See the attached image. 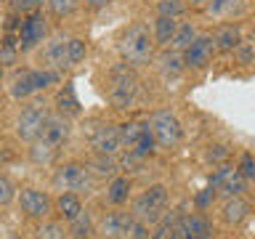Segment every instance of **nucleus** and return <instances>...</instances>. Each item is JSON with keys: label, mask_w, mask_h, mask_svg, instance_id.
<instances>
[{"label": "nucleus", "mask_w": 255, "mask_h": 239, "mask_svg": "<svg viewBox=\"0 0 255 239\" xmlns=\"http://www.w3.org/2000/svg\"><path fill=\"white\" fill-rule=\"evenodd\" d=\"M21 21H24V16L19 19V13H11L5 19V32H19L21 29Z\"/></svg>", "instance_id": "obj_41"}, {"label": "nucleus", "mask_w": 255, "mask_h": 239, "mask_svg": "<svg viewBox=\"0 0 255 239\" xmlns=\"http://www.w3.org/2000/svg\"><path fill=\"white\" fill-rule=\"evenodd\" d=\"M183 13H186V3H183V0H157V16L178 19Z\"/></svg>", "instance_id": "obj_32"}, {"label": "nucleus", "mask_w": 255, "mask_h": 239, "mask_svg": "<svg viewBox=\"0 0 255 239\" xmlns=\"http://www.w3.org/2000/svg\"><path fill=\"white\" fill-rule=\"evenodd\" d=\"M135 223V215L133 213H125V210H112L101 218L99 223V231L104 239H128L130 237V229Z\"/></svg>", "instance_id": "obj_11"}, {"label": "nucleus", "mask_w": 255, "mask_h": 239, "mask_svg": "<svg viewBox=\"0 0 255 239\" xmlns=\"http://www.w3.org/2000/svg\"><path fill=\"white\" fill-rule=\"evenodd\" d=\"M213 197H215V191H213L210 186H207V189L202 191V194H197V207H202V210H205V207L213 202Z\"/></svg>", "instance_id": "obj_42"}, {"label": "nucleus", "mask_w": 255, "mask_h": 239, "mask_svg": "<svg viewBox=\"0 0 255 239\" xmlns=\"http://www.w3.org/2000/svg\"><path fill=\"white\" fill-rule=\"evenodd\" d=\"M197 40V29H194V24L191 21H183L178 24V29H175V37H173V48H178V51H183V48H189L191 43Z\"/></svg>", "instance_id": "obj_28"}, {"label": "nucleus", "mask_w": 255, "mask_h": 239, "mask_svg": "<svg viewBox=\"0 0 255 239\" xmlns=\"http://www.w3.org/2000/svg\"><path fill=\"white\" fill-rule=\"evenodd\" d=\"M167 239H191V237L186 234V229L178 223V218H175V226H173V231H170V237H167Z\"/></svg>", "instance_id": "obj_43"}, {"label": "nucleus", "mask_w": 255, "mask_h": 239, "mask_svg": "<svg viewBox=\"0 0 255 239\" xmlns=\"http://www.w3.org/2000/svg\"><path fill=\"white\" fill-rule=\"evenodd\" d=\"M178 223L186 229V234L191 239H210L213 237V223L199 213H191V215H181Z\"/></svg>", "instance_id": "obj_15"}, {"label": "nucleus", "mask_w": 255, "mask_h": 239, "mask_svg": "<svg viewBox=\"0 0 255 239\" xmlns=\"http://www.w3.org/2000/svg\"><path fill=\"white\" fill-rule=\"evenodd\" d=\"M167 199H170V194H167V186H162V183H154V186H149L143 194L133 202V215L143 223H149V226H154V223H159L165 218V207H167Z\"/></svg>", "instance_id": "obj_4"}, {"label": "nucleus", "mask_w": 255, "mask_h": 239, "mask_svg": "<svg viewBox=\"0 0 255 239\" xmlns=\"http://www.w3.org/2000/svg\"><path fill=\"white\" fill-rule=\"evenodd\" d=\"M91 146L96 154H107V157H117L123 151V135H120L117 125H101L99 130L91 135Z\"/></svg>", "instance_id": "obj_12"}, {"label": "nucleus", "mask_w": 255, "mask_h": 239, "mask_svg": "<svg viewBox=\"0 0 255 239\" xmlns=\"http://www.w3.org/2000/svg\"><path fill=\"white\" fill-rule=\"evenodd\" d=\"M35 237L37 239H67L69 231H67V226H64L61 221H43L37 226Z\"/></svg>", "instance_id": "obj_27"}, {"label": "nucleus", "mask_w": 255, "mask_h": 239, "mask_svg": "<svg viewBox=\"0 0 255 239\" xmlns=\"http://www.w3.org/2000/svg\"><path fill=\"white\" fill-rule=\"evenodd\" d=\"M48 35V21L45 16L35 11L29 16H24L21 29H19V51H32L35 45H40Z\"/></svg>", "instance_id": "obj_10"}, {"label": "nucleus", "mask_w": 255, "mask_h": 239, "mask_svg": "<svg viewBox=\"0 0 255 239\" xmlns=\"http://www.w3.org/2000/svg\"><path fill=\"white\" fill-rule=\"evenodd\" d=\"M245 175L239 173V167H231L229 162H223L218 165L215 170L210 173V178H207V186H210L215 194H221V197H242V191H245Z\"/></svg>", "instance_id": "obj_6"}, {"label": "nucleus", "mask_w": 255, "mask_h": 239, "mask_svg": "<svg viewBox=\"0 0 255 239\" xmlns=\"http://www.w3.org/2000/svg\"><path fill=\"white\" fill-rule=\"evenodd\" d=\"M16 197V186L11 183V178H5V175H0V207L11 205Z\"/></svg>", "instance_id": "obj_35"}, {"label": "nucleus", "mask_w": 255, "mask_h": 239, "mask_svg": "<svg viewBox=\"0 0 255 239\" xmlns=\"http://www.w3.org/2000/svg\"><path fill=\"white\" fill-rule=\"evenodd\" d=\"M56 210L61 213V218L67 221V223H72L80 213H83V202H80V194H75V191H61L59 199H56Z\"/></svg>", "instance_id": "obj_18"}, {"label": "nucleus", "mask_w": 255, "mask_h": 239, "mask_svg": "<svg viewBox=\"0 0 255 239\" xmlns=\"http://www.w3.org/2000/svg\"><path fill=\"white\" fill-rule=\"evenodd\" d=\"M226 159H229V149H226V146L215 143V146L207 149V162H213V165H223Z\"/></svg>", "instance_id": "obj_37"}, {"label": "nucleus", "mask_w": 255, "mask_h": 239, "mask_svg": "<svg viewBox=\"0 0 255 239\" xmlns=\"http://www.w3.org/2000/svg\"><path fill=\"white\" fill-rule=\"evenodd\" d=\"M234 56H237V59L242 61V64H250V59L255 56V48H253L250 43H239L237 51H234Z\"/></svg>", "instance_id": "obj_39"}, {"label": "nucleus", "mask_w": 255, "mask_h": 239, "mask_svg": "<svg viewBox=\"0 0 255 239\" xmlns=\"http://www.w3.org/2000/svg\"><path fill=\"white\" fill-rule=\"evenodd\" d=\"M128 239H151L149 223H143V221H138V218H135L133 229H130V237H128Z\"/></svg>", "instance_id": "obj_38"}, {"label": "nucleus", "mask_w": 255, "mask_h": 239, "mask_svg": "<svg viewBox=\"0 0 255 239\" xmlns=\"http://www.w3.org/2000/svg\"><path fill=\"white\" fill-rule=\"evenodd\" d=\"M5 239H21V237H19V234H8Z\"/></svg>", "instance_id": "obj_46"}, {"label": "nucleus", "mask_w": 255, "mask_h": 239, "mask_svg": "<svg viewBox=\"0 0 255 239\" xmlns=\"http://www.w3.org/2000/svg\"><path fill=\"white\" fill-rule=\"evenodd\" d=\"M242 43V35H239V27H223L215 32V48L223 53H234L237 45Z\"/></svg>", "instance_id": "obj_24"}, {"label": "nucleus", "mask_w": 255, "mask_h": 239, "mask_svg": "<svg viewBox=\"0 0 255 239\" xmlns=\"http://www.w3.org/2000/svg\"><path fill=\"white\" fill-rule=\"evenodd\" d=\"M48 11H51L56 19H64V16H72L77 8V0H45Z\"/></svg>", "instance_id": "obj_33"}, {"label": "nucleus", "mask_w": 255, "mask_h": 239, "mask_svg": "<svg viewBox=\"0 0 255 239\" xmlns=\"http://www.w3.org/2000/svg\"><path fill=\"white\" fill-rule=\"evenodd\" d=\"M56 107H59V112L64 117H77L80 115V101L75 96V88H72V83H67L59 91V96H56Z\"/></svg>", "instance_id": "obj_21"}, {"label": "nucleus", "mask_w": 255, "mask_h": 239, "mask_svg": "<svg viewBox=\"0 0 255 239\" xmlns=\"http://www.w3.org/2000/svg\"><path fill=\"white\" fill-rule=\"evenodd\" d=\"M149 120H130V122L120 125V135H123V151H130L135 143L141 141V135L149 130Z\"/></svg>", "instance_id": "obj_16"}, {"label": "nucleus", "mask_w": 255, "mask_h": 239, "mask_svg": "<svg viewBox=\"0 0 255 239\" xmlns=\"http://www.w3.org/2000/svg\"><path fill=\"white\" fill-rule=\"evenodd\" d=\"M149 122H151V130H154L157 146H162V149L178 146V141L183 138V127L170 109H157L154 115L149 117Z\"/></svg>", "instance_id": "obj_5"}, {"label": "nucleus", "mask_w": 255, "mask_h": 239, "mask_svg": "<svg viewBox=\"0 0 255 239\" xmlns=\"http://www.w3.org/2000/svg\"><path fill=\"white\" fill-rule=\"evenodd\" d=\"M154 35H149L146 24H130L125 29V35L120 37V53L123 59L130 64V67H141V64H149L151 56H154Z\"/></svg>", "instance_id": "obj_1"}, {"label": "nucleus", "mask_w": 255, "mask_h": 239, "mask_svg": "<svg viewBox=\"0 0 255 239\" xmlns=\"http://www.w3.org/2000/svg\"><path fill=\"white\" fill-rule=\"evenodd\" d=\"M247 215H250V205H247L242 197H231V199H226V202H223V221H226L229 226L242 223Z\"/></svg>", "instance_id": "obj_20"}, {"label": "nucleus", "mask_w": 255, "mask_h": 239, "mask_svg": "<svg viewBox=\"0 0 255 239\" xmlns=\"http://www.w3.org/2000/svg\"><path fill=\"white\" fill-rule=\"evenodd\" d=\"M67 43H69V40L61 37V35H56V37H51V40L45 43V48H43V61L48 64V69H64V67H69Z\"/></svg>", "instance_id": "obj_14"}, {"label": "nucleus", "mask_w": 255, "mask_h": 239, "mask_svg": "<svg viewBox=\"0 0 255 239\" xmlns=\"http://www.w3.org/2000/svg\"><path fill=\"white\" fill-rule=\"evenodd\" d=\"M45 120H48V112H45L43 104H37V101L29 104V107H24L21 115L16 117V135H19L21 141H27V143L37 141Z\"/></svg>", "instance_id": "obj_7"}, {"label": "nucleus", "mask_w": 255, "mask_h": 239, "mask_svg": "<svg viewBox=\"0 0 255 239\" xmlns=\"http://www.w3.org/2000/svg\"><path fill=\"white\" fill-rule=\"evenodd\" d=\"M237 167H239V173L245 175V181H255V157L253 154H242Z\"/></svg>", "instance_id": "obj_36"}, {"label": "nucleus", "mask_w": 255, "mask_h": 239, "mask_svg": "<svg viewBox=\"0 0 255 239\" xmlns=\"http://www.w3.org/2000/svg\"><path fill=\"white\" fill-rule=\"evenodd\" d=\"M69 133H72V127H69L67 117L64 115H48L43 130H40V141H45V143H51L53 149H59V146L67 143Z\"/></svg>", "instance_id": "obj_13"}, {"label": "nucleus", "mask_w": 255, "mask_h": 239, "mask_svg": "<svg viewBox=\"0 0 255 239\" xmlns=\"http://www.w3.org/2000/svg\"><path fill=\"white\" fill-rule=\"evenodd\" d=\"M11 96L13 99H29V96H35L37 93V85H35V80H32V69H21V72H16V77L11 80Z\"/></svg>", "instance_id": "obj_17"}, {"label": "nucleus", "mask_w": 255, "mask_h": 239, "mask_svg": "<svg viewBox=\"0 0 255 239\" xmlns=\"http://www.w3.org/2000/svg\"><path fill=\"white\" fill-rule=\"evenodd\" d=\"M56 151L59 149H53L51 143H45V141H32V146H29V159L35 165H51L53 162V157H56Z\"/></svg>", "instance_id": "obj_25"}, {"label": "nucleus", "mask_w": 255, "mask_h": 239, "mask_svg": "<svg viewBox=\"0 0 255 239\" xmlns=\"http://www.w3.org/2000/svg\"><path fill=\"white\" fill-rule=\"evenodd\" d=\"M0 80H3V67H0Z\"/></svg>", "instance_id": "obj_47"}, {"label": "nucleus", "mask_w": 255, "mask_h": 239, "mask_svg": "<svg viewBox=\"0 0 255 239\" xmlns=\"http://www.w3.org/2000/svg\"><path fill=\"white\" fill-rule=\"evenodd\" d=\"M88 167L93 170V175H99V178H115L120 173V165L115 157H107V154H96L93 162H88Z\"/></svg>", "instance_id": "obj_23"}, {"label": "nucleus", "mask_w": 255, "mask_h": 239, "mask_svg": "<svg viewBox=\"0 0 255 239\" xmlns=\"http://www.w3.org/2000/svg\"><path fill=\"white\" fill-rule=\"evenodd\" d=\"M112 3V0H85L88 8H93V11H99V8H107Z\"/></svg>", "instance_id": "obj_44"}, {"label": "nucleus", "mask_w": 255, "mask_h": 239, "mask_svg": "<svg viewBox=\"0 0 255 239\" xmlns=\"http://www.w3.org/2000/svg\"><path fill=\"white\" fill-rule=\"evenodd\" d=\"M16 56H19V43L13 40V35H8L3 43H0V67L16 64Z\"/></svg>", "instance_id": "obj_30"}, {"label": "nucleus", "mask_w": 255, "mask_h": 239, "mask_svg": "<svg viewBox=\"0 0 255 239\" xmlns=\"http://www.w3.org/2000/svg\"><path fill=\"white\" fill-rule=\"evenodd\" d=\"M215 51H218V48H215V37H210V35H197L194 43L181 51L183 67H186V69H205L207 64H210V59H213Z\"/></svg>", "instance_id": "obj_9"}, {"label": "nucleus", "mask_w": 255, "mask_h": 239, "mask_svg": "<svg viewBox=\"0 0 255 239\" xmlns=\"http://www.w3.org/2000/svg\"><path fill=\"white\" fill-rule=\"evenodd\" d=\"M128 197H130V178H125V175H115V178L109 181V186H107V202L120 207V205L128 202Z\"/></svg>", "instance_id": "obj_19"}, {"label": "nucleus", "mask_w": 255, "mask_h": 239, "mask_svg": "<svg viewBox=\"0 0 255 239\" xmlns=\"http://www.w3.org/2000/svg\"><path fill=\"white\" fill-rule=\"evenodd\" d=\"M16 199H19V207H21V213L27 215V218L45 221L48 215L53 213V199L48 197L45 191L35 189V186H27V189H21L19 194H16Z\"/></svg>", "instance_id": "obj_8"}, {"label": "nucleus", "mask_w": 255, "mask_h": 239, "mask_svg": "<svg viewBox=\"0 0 255 239\" xmlns=\"http://www.w3.org/2000/svg\"><path fill=\"white\" fill-rule=\"evenodd\" d=\"M181 67H183V56H178V53H165L162 59H159V69H162V75L167 80L178 77L181 75Z\"/></svg>", "instance_id": "obj_29"}, {"label": "nucleus", "mask_w": 255, "mask_h": 239, "mask_svg": "<svg viewBox=\"0 0 255 239\" xmlns=\"http://www.w3.org/2000/svg\"><path fill=\"white\" fill-rule=\"evenodd\" d=\"M69 234H72V239H91V234H93V221H91V213H88V210L80 213L77 218L69 223Z\"/></svg>", "instance_id": "obj_26"}, {"label": "nucleus", "mask_w": 255, "mask_h": 239, "mask_svg": "<svg viewBox=\"0 0 255 239\" xmlns=\"http://www.w3.org/2000/svg\"><path fill=\"white\" fill-rule=\"evenodd\" d=\"M234 3H237V0H210V13L218 16V13H223L229 5H234Z\"/></svg>", "instance_id": "obj_40"}, {"label": "nucleus", "mask_w": 255, "mask_h": 239, "mask_svg": "<svg viewBox=\"0 0 255 239\" xmlns=\"http://www.w3.org/2000/svg\"><path fill=\"white\" fill-rule=\"evenodd\" d=\"M85 53H88V43H85V40L83 37H69V43H67L69 67H77V64L85 59Z\"/></svg>", "instance_id": "obj_31"}, {"label": "nucleus", "mask_w": 255, "mask_h": 239, "mask_svg": "<svg viewBox=\"0 0 255 239\" xmlns=\"http://www.w3.org/2000/svg\"><path fill=\"white\" fill-rule=\"evenodd\" d=\"M53 186L56 191H75V194H91L96 189V175L88 165L67 162L56 167L53 173Z\"/></svg>", "instance_id": "obj_3"}, {"label": "nucleus", "mask_w": 255, "mask_h": 239, "mask_svg": "<svg viewBox=\"0 0 255 239\" xmlns=\"http://www.w3.org/2000/svg\"><path fill=\"white\" fill-rule=\"evenodd\" d=\"M40 5H43V0H11V11L19 16L35 13V11H40Z\"/></svg>", "instance_id": "obj_34"}, {"label": "nucleus", "mask_w": 255, "mask_h": 239, "mask_svg": "<svg viewBox=\"0 0 255 239\" xmlns=\"http://www.w3.org/2000/svg\"><path fill=\"white\" fill-rule=\"evenodd\" d=\"M194 5H205V3H210V0H191Z\"/></svg>", "instance_id": "obj_45"}, {"label": "nucleus", "mask_w": 255, "mask_h": 239, "mask_svg": "<svg viewBox=\"0 0 255 239\" xmlns=\"http://www.w3.org/2000/svg\"><path fill=\"white\" fill-rule=\"evenodd\" d=\"M138 96V75L128 61L109 69V101L115 109H130Z\"/></svg>", "instance_id": "obj_2"}, {"label": "nucleus", "mask_w": 255, "mask_h": 239, "mask_svg": "<svg viewBox=\"0 0 255 239\" xmlns=\"http://www.w3.org/2000/svg\"><path fill=\"white\" fill-rule=\"evenodd\" d=\"M175 29H178V21L170 19V16H157L154 21V43L157 45H170L175 37Z\"/></svg>", "instance_id": "obj_22"}]
</instances>
